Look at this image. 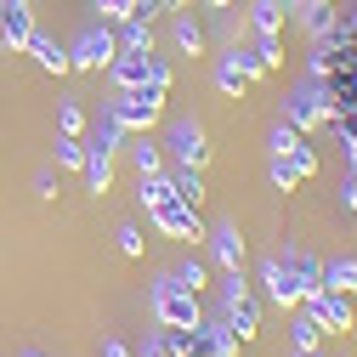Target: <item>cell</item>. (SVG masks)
<instances>
[{"label": "cell", "mask_w": 357, "mask_h": 357, "mask_svg": "<svg viewBox=\"0 0 357 357\" xmlns=\"http://www.w3.org/2000/svg\"><path fill=\"white\" fill-rule=\"evenodd\" d=\"M137 199H142V210L153 215V227H159V233L204 244V221H199V210H193V204H182V193H176V182H170V170L142 176V193H137Z\"/></svg>", "instance_id": "1"}, {"label": "cell", "mask_w": 357, "mask_h": 357, "mask_svg": "<svg viewBox=\"0 0 357 357\" xmlns=\"http://www.w3.org/2000/svg\"><path fill=\"white\" fill-rule=\"evenodd\" d=\"M165 97H170V85L148 79V85H137V91H114V102H108L102 114H114L130 137H142V130H153V125L165 119Z\"/></svg>", "instance_id": "2"}, {"label": "cell", "mask_w": 357, "mask_h": 357, "mask_svg": "<svg viewBox=\"0 0 357 357\" xmlns=\"http://www.w3.org/2000/svg\"><path fill=\"white\" fill-rule=\"evenodd\" d=\"M215 318L227 324L233 340H255V329H261V301L250 295L244 273H221V312H215Z\"/></svg>", "instance_id": "3"}, {"label": "cell", "mask_w": 357, "mask_h": 357, "mask_svg": "<svg viewBox=\"0 0 357 357\" xmlns=\"http://www.w3.org/2000/svg\"><path fill=\"white\" fill-rule=\"evenodd\" d=\"M153 318L165 324V329H199V318H204V301L199 295H188L182 284H176L170 273L153 284Z\"/></svg>", "instance_id": "4"}, {"label": "cell", "mask_w": 357, "mask_h": 357, "mask_svg": "<svg viewBox=\"0 0 357 357\" xmlns=\"http://www.w3.org/2000/svg\"><path fill=\"white\" fill-rule=\"evenodd\" d=\"M329 108H335L329 102V79H312L306 74L295 91H289V102H284V125H295L301 137H306L312 125H329Z\"/></svg>", "instance_id": "5"}, {"label": "cell", "mask_w": 357, "mask_h": 357, "mask_svg": "<svg viewBox=\"0 0 357 357\" xmlns=\"http://www.w3.org/2000/svg\"><path fill=\"white\" fill-rule=\"evenodd\" d=\"M108 79H114V91H137V85H148V79L170 85L176 68H170L159 52H119V57L108 63Z\"/></svg>", "instance_id": "6"}, {"label": "cell", "mask_w": 357, "mask_h": 357, "mask_svg": "<svg viewBox=\"0 0 357 357\" xmlns=\"http://www.w3.org/2000/svg\"><path fill=\"white\" fill-rule=\"evenodd\" d=\"M114 57H119V34H114L108 23L79 29V34H74V46H68V68H85V74H108Z\"/></svg>", "instance_id": "7"}, {"label": "cell", "mask_w": 357, "mask_h": 357, "mask_svg": "<svg viewBox=\"0 0 357 357\" xmlns=\"http://www.w3.org/2000/svg\"><path fill=\"white\" fill-rule=\"evenodd\" d=\"M165 148H170V159L182 165V170H204V159H210V137H204L199 119H170Z\"/></svg>", "instance_id": "8"}, {"label": "cell", "mask_w": 357, "mask_h": 357, "mask_svg": "<svg viewBox=\"0 0 357 357\" xmlns=\"http://www.w3.org/2000/svg\"><path fill=\"white\" fill-rule=\"evenodd\" d=\"M312 318H318V329L324 335H351V324H357V312H351V295H335V289H318V295H306L301 301Z\"/></svg>", "instance_id": "9"}, {"label": "cell", "mask_w": 357, "mask_h": 357, "mask_svg": "<svg viewBox=\"0 0 357 357\" xmlns=\"http://www.w3.org/2000/svg\"><path fill=\"white\" fill-rule=\"evenodd\" d=\"M204 244H210V261L221 266V273H244V233H238V221L204 227Z\"/></svg>", "instance_id": "10"}, {"label": "cell", "mask_w": 357, "mask_h": 357, "mask_svg": "<svg viewBox=\"0 0 357 357\" xmlns=\"http://www.w3.org/2000/svg\"><path fill=\"white\" fill-rule=\"evenodd\" d=\"M261 289H266V301L284 306V312H295V306H301V284L289 278L284 255H266V261H261Z\"/></svg>", "instance_id": "11"}, {"label": "cell", "mask_w": 357, "mask_h": 357, "mask_svg": "<svg viewBox=\"0 0 357 357\" xmlns=\"http://www.w3.org/2000/svg\"><path fill=\"white\" fill-rule=\"evenodd\" d=\"M193 357H238V340L227 335V324L215 318H199V329H193Z\"/></svg>", "instance_id": "12"}, {"label": "cell", "mask_w": 357, "mask_h": 357, "mask_svg": "<svg viewBox=\"0 0 357 357\" xmlns=\"http://www.w3.org/2000/svg\"><path fill=\"white\" fill-rule=\"evenodd\" d=\"M29 40H34V12H29V0H6V17H0V46H6V52H29Z\"/></svg>", "instance_id": "13"}, {"label": "cell", "mask_w": 357, "mask_h": 357, "mask_svg": "<svg viewBox=\"0 0 357 357\" xmlns=\"http://www.w3.org/2000/svg\"><path fill=\"white\" fill-rule=\"evenodd\" d=\"M266 148H273V153H289L301 176H312V170H318V153H312V148H306V137H301L295 125H284V119L273 125V137H266Z\"/></svg>", "instance_id": "14"}, {"label": "cell", "mask_w": 357, "mask_h": 357, "mask_svg": "<svg viewBox=\"0 0 357 357\" xmlns=\"http://www.w3.org/2000/svg\"><path fill=\"white\" fill-rule=\"evenodd\" d=\"M284 266H289V278L301 284V301L324 289V261H318V255H306V250H295V244H284Z\"/></svg>", "instance_id": "15"}, {"label": "cell", "mask_w": 357, "mask_h": 357, "mask_svg": "<svg viewBox=\"0 0 357 357\" xmlns=\"http://www.w3.org/2000/svg\"><path fill=\"white\" fill-rule=\"evenodd\" d=\"M295 17H301V29H306L312 40H329V34L340 29V6H335V0H301Z\"/></svg>", "instance_id": "16"}, {"label": "cell", "mask_w": 357, "mask_h": 357, "mask_svg": "<svg viewBox=\"0 0 357 357\" xmlns=\"http://www.w3.org/2000/svg\"><path fill=\"white\" fill-rule=\"evenodd\" d=\"M29 57L46 68V74H68V46H57V40L40 34V29H34V40H29Z\"/></svg>", "instance_id": "17"}, {"label": "cell", "mask_w": 357, "mask_h": 357, "mask_svg": "<svg viewBox=\"0 0 357 357\" xmlns=\"http://www.w3.org/2000/svg\"><path fill=\"white\" fill-rule=\"evenodd\" d=\"M289 346L295 351H324V329H318V318L306 306H295V318H289Z\"/></svg>", "instance_id": "18"}, {"label": "cell", "mask_w": 357, "mask_h": 357, "mask_svg": "<svg viewBox=\"0 0 357 357\" xmlns=\"http://www.w3.org/2000/svg\"><path fill=\"white\" fill-rule=\"evenodd\" d=\"M324 289H335V295H357V255H335V261H324Z\"/></svg>", "instance_id": "19"}, {"label": "cell", "mask_w": 357, "mask_h": 357, "mask_svg": "<svg viewBox=\"0 0 357 357\" xmlns=\"http://www.w3.org/2000/svg\"><path fill=\"white\" fill-rule=\"evenodd\" d=\"M85 188H91V193H108L114 188V153H102V148H85Z\"/></svg>", "instance_id": "20"}, {"label": "cell", "mask_w": 357, "mask_h": 357, "mask_svg": "<svg viewBox=\"0 0 357 357\" xmlns=\"http://www.w3.org/2000/svg\"><path fill=\"white\" fill-rule=\"evenodd\" d=\"M119 142H125V125H119L114 114H102V119L91 125V137H85V148H102V153H119Z\"/></svg>", "instance_id": "21"}, {"label": "cell", "mask_w": 357, "mask_h": 357, "mask_svg": "<svg viewBox=\"0 0 357 357\" xmlns=\"http://www.w3.org/2000/svg\"><path fill=\"white\" fill-rule=\"evenodd\" d=\"M215 91H221V97H244V91H250V79H244V68H238L233 57H215Z\"/></svg>", "instance_id": "22"}, {"label": "cell", "mask_w": 357, "mask_h": 357, "mask_svg": "<svg viewBox=\"0 0 357 357\" xmlns=\"http://www.w3.org/2000/svg\"><path fill=\"white\" fill-rule=\"evenodd\" d=\"M119 52H153V23L125 17V23H119Z\"/></svg>", "instance_id": "23"}, {"label": "cell", "mask_w": 357, "mask_h": 357, "mask_svg": "<svg viewBox=\"0 0 357 357\" xmlns=\"http://www.w3.org/2000/svg\"><path fill=\"white\" fill-rule=\"evenodd\" d=\"M52 165H57V170H79V165H85V137H63V130H57Z\"/></svg>", "instance_id": "24"}, {"label": "cell", "mask_w": 357, "mask_h": 357, "mask_svg": "<svg viewBox=\"0 0 357 357\" xmlns=\"http://www.w3.org/2000/svg\"><path fill=\"white\" fill-rule=\"evenodd\" d=\"M130 165H137V176H153V170H165V153H159V142H148V130L137 142H130Z\"/></svg>", "instance_id": "25"}, {"label": "cell", "mask_w": 357, "mask_h": 357, "mask_svg": "<svg viewBox=\"0 0 357 357\" xmlns=\"http://www.w3.org/2000/svg\"><path fill=\"white\" fill-rule=\"evenodd\" d=\"M170 278H176V284H182L188 295H204V289H210V266H204V261L193 255V261H182V266H176V273H170Z\"/></svg>", "instance_id": "26"}, {"label": "cell", "mask_w": 357, "mask_h": 357, "mask_svg": "<svg viewBox=\"0 0 357 357\" xmlns=\"http://www.w3.org/2000/svg\"><path fill=\"white\" fill-rule=\"evenodd\" d=\"M266 176H273V188H278V193H289V188H301V182H306V176L295 170V159H289V153H273V159H266Z\"/></svg>", "instance_id": "27"}, {"label": "cell", "mask_w": 357, "mask_h": 357, "mask_svg": "<svg viewBox=\"0 0 357 357\" xmlns=\"http://www.w3.org/2000/svg\"><path fill=\"white\" fill-rule=\"evenodd\" d=\"M250 52H255V63H261L266 74H278V68H284V40H278V34H255V46H250Z\"/></svg>", "instance_id": "28"}, {"label": "cell", "mask_w": 357, "mask_h": 357, "mask_svg": "<svg viewBox=\"0 0 357 357\" xmlns=\"http://www.w3.org/2000/svg\"><path fill=\"white\" fill-rule=\"evenodd\" d=\"M176 46H182L188 57H204V29H199L188 12H176Z\"/></svg>", "instance_id": "29"}, {"label": "cell", "mask_w": 357, "mask_h": 357, "mask_svg": "<svg viewBox=\"0 0 357 357\" xmlns=\"http://www.w3.org/2000/svg\"><path fill=\"white\" fill-rule=\"evenodd\" d=\"M170 182H176V193H182V204H193V210L204 204V176H199V170H182V165H176Z\"/></svg>", "instance_id": "30"}, {"label": "cell", "mask_w": 357, "mask_h": 357, "mask_svg": "<svg viewBox=\"0 0 357 357\" xmlns=\"http://www.w3.org/2000/svg\"><path fill=\"white\" fill-rule=\"evenodd\" d=\"M250 23H255V34H278V29H284V6H278V0H255V6H250Z\"/></svg>", "instance_id": "31"}, {"label": "cell", "mask_w": 357, "mask_h": 357, "mask_svg": "<svg viewBox=\"0 0 357 357\" xmlns=\"http://www.w3.org/2000/svg\"><path fill=\"white\" fill-rule=\"evenodd\" d=\"M57 130H63V137H85V114H79V97H63V102H57Z\"/></svg>", "instance_id": "32"}, {"label": "cell", "mask_w": 357, "mask_h": 357, "mask_svg": "<svg viewBox=\"0 0 357 357\" xmlns=\"http://www.w3.org/2000/svg\"><path fill=\"white\" fill-rule=\"evenodd\" d=\"M34 193L40 199H57V165H40L34 170Z\"/></svg>", "instance_id": "33"}, {"label": "cell", "mask_w": 357, "mask_h": 357, "mask_svg": "<svg viewBox=\"0 0 357 357\" xmlns=\"http://www.w3.org/2000/svg\"><path fill=\"white\" fill-rule=\"evenodd\" d=\"M114 238H119V250H125V255H142V233L130 227V221H125V227H119Z\"/></svg>", "instance_id": "34"}, {"label": "cell", "mask_w": 357, "mask_h": 357, "mask_svg": "<svg viewBox=\"0 0 357 357\" xmlns=\"http://www.w3.org/2000/svg\"><path fill=\"white\" fill-rule=\"evenodd\" d=\"M130 357H170V351H165V335L153 329V335H148V340H142L137 351H130Z\"/></svg>", "instance_id": "35"}, {"label": "cell", "mask_w": 357, "mask_h": 357, "mask_svg": "<svg viewBox=\"0 0 357 357\" xmlns=\"http://www.w3.org/2000/svg\"><path fill=\"white\" fill-rule=\"evenodd\" d=\"M340 204H346V210L357 215V170H351V176H346V182H340Z\"/></svg>", "instance_id": "36"}, {"label": "cell", "mask_w": 357, "mask_h": 357, "mask_svg": "<svg viewBox=\"0 0 357 357\" xmlns=\"http://www.w3.org/2000/svg\"><path fill=\"white\" fill-rule=\"evenodd\" d=\"M102 357H130V346H125V340H114V335H102Z\"/></svg>", "instance_id": "37"}, {"label": "cell", "mask_w": 357, "mask_h": 357, "mask_svg": "<svg viewBox=\"0 0 357 357\" xmlns=\"http://www.w3.org/2000/svg\"><path fill=\"white\" fill-rule=\"evenodd\" d=\"M295 357H324V351H295Z\"/></svg>", "instance_id": "38"}, {"label": "cell", "mask_w": 357, "mask_h": 357, "mask_svg": "<svg viewBox=\"0 0 357 357\" xmlns=\"http://www.w3.org/2000/svg\"><path fill=\"white\" fill-rule=\"evenodd\" d=\"M210 6H233V0H210Z\"/></svg>", "instance_id": "39"}, {"label": "cell", "mask_w": 357, "mask_h": 357, "mask_svg": "<svg viewBox=\"0 0 357 357\" xmlns=\"http://www.w3.org/2000/svg\"><path fill=\"white\" fill-rule=\"evenodd\" d=\"M0 17H6V0H0Z\"/></svg>", "instance_id": "40"}, {"label": "cell", "mask_w": 357, "mask_h": 357, "mask_svg": "<svg viewBox=\"0 0 357 357\" xmlns=\"http://www.w3.org/2000/svg\"><path fill=\"white\" fill-rule=\"evenodd\" d=\"M23 357H40V351H23Z\"/></svg>", "instance_id": "41"}, {"label": "cell", "mask_w": 357, "mask_h": 357, "mask_svg": "<svg viewBox=\"0 0 357 357\" xmlns=\"http://www.w3.org/2000/svg\"><path fill=\"white\" fill-rule=\"evenodd\" d=\"M335 6H340V0H335Z\"/></svg>", "instance_id": "42"}]
</instances>
